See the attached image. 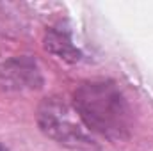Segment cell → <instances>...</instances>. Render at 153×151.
<instances>
[{
	"mask_svg": "<svg viewBox=\"0 0 153 151\" xmlns=\"http://www.w3.org/2000/svg\"><path fill=\"white\" fill-rule=\"evenodd\" d=\"M46 48H50L61 59H71V61L78 59V52L75 50V46L71 44L70 38L61 34V32H52L46 38Z\"/></svg>",
	"mask_w": 153,
	"mask_h": 151,
	"instance_id": "obj_3",
	"label": "cell"
},
{
	"mask_svg": "<svg viewBox=\"0 0 153 151\" xmlns=\"http://www.w3.org/2000/svg\"><path fill=\"white\" fill-rule=\"evenodd\" d=\"M0 151H5V150H4V148H2V146H0Z\"/></svg>",
	"mask_w": 153,
	"mask_h": 151,
	"instance_id": "obj_4",
	"label": "cell"
},
{
	"mask_svg": "<svg viewBox=\"0 0 153 151\" xmlns=\"http://www.w3.org/2000/svg\"><path fill=\"white\" fill-rule=\"evenodd\" d=\"M38 121L41 130L57 141L59 144L70 148H91L93 139L85 132L76 110L70 109L64 101L45 100L39 107Z\"/></svg>",
	"mask_w": 153,
	"mask_h": 151,
	"instance_id": "obj_2",
	"label": "cell"
},
{
	"mask_svg": "<svg viewBox=\"0 0 153 151\" xmlns=\"http://www.w3.org/2000/svg\"><path fill=\"white\" fill-rule=\"evenodd\" d=\"M75 110L94 133L111 141L126 139L132 128V112L123 93L112 82L91 80L75 91Z\"/></svg>",
	"mask_w": 153,
	"mask_h": 151,
	"instance_id": "obj_1",
	"label": "cell"
}]
</instances>
